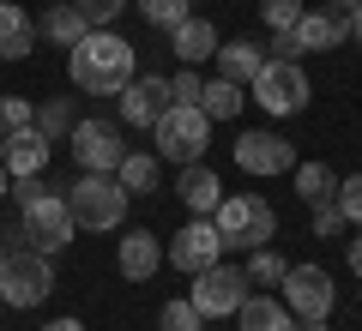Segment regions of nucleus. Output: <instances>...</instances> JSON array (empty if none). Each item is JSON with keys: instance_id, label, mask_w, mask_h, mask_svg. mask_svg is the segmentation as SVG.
Wrapping results in <instances>:
<instances>
[{"instance_id": "nucleus-5", "label": "nucleus", "mask_w": 362, "mask_h": 331, "mask_svg": "<svg viewBox=\"0 0 362 331\" xmlns=\"http://www.w3.org/2000/svg\"><path fill=\"white\" fill-rule=\"evenodd\" d=\"M18 235H25L37 253H61L66 241L78 235V223H73V211H66V193H54V187H42L30 205H18Z\"/></svg>"}, {"instance_id": "nucleus-17", "label": "nucleus", "mask_w": 362, "mask_h": 331, "mask_svg": "<svg viewBox=\"0 0 362 331\" xmlns=\"http://www.w3.org/2000/svg\"><path fill=\"white\" fill-rule=\"evenodd\" d=\"M211 61H218V78H230V85H254L259 66H266L272 54L259 49V42H247V37H230V42H218Z\"/></svg>"}, {"instance_id": "nucleus-31", "label": "nucleus", "mask_w": 362, "mask_h": 331, "mask_svg": "<svg viewBox=\"0 0 362 331\" xmlns=\"http://www.w3.org/2000/svg\"><path fill=\"white\" fill-rule=\"evenodd\" d=\"M308 13L302 0H259V18H266L272 30H296V18Z\"/></svg>"}, {"instance_id": "nucleus-8", "label": "nucleus", "mask_w": 362, "mask_h": 331, "mask_svg": "<svg viewBox=\"0 0 362 331\" xmlns=\"http://www.w3.org/2000/svg\"><path fill=\"white\" fill-rule=\"evenodd\" d=\"M247 90H254V102L266 109V115H302L308 97H314V90H308V73H302L296 61H266Z\"/></svg>"}, {"instance_id": "nucleus-35", "label": "nucleus", "mask_w": 362, "mask_h": 331, "mask_svg": "<svg viewBox=\"0 0 362 331\" xmlns=\"http://www.w3.org/2000/svg\"><path fill=\"white\" fill-rule=\"evenodd\" d=\"M169 90H175V102H199V90H206V78H199L194 66H181V73L169 78Z\"/></svg>"}, {"instance_id": "nucleus-25", "label": "nucleus", "mask_w": 362, "mask_h": 331, "mask_svg": "<svg viewBox=\"0 0 362 331\" xmlns=\"http://www.w3.org/2000/svg\"><path fill=\"white\" fill-rule=\"evenodd\" d=\"M242 90H247V85H230V78H211V85L199 90V109H206L211 121H235V115H242V102H247Z\"/></svg>"}, {"instance_id": "nucleus-15", "label": "nucleus", "mask_w": 362, "mask_h": 331, "mask_svg": "<svg viewBox=\"0 0 362 331\" xmlns=\"http://www.w3.org/2000/svg\"><path fill=\"white\" fill-rule=\"evenodd\" d=\"M115 265H121V277H133V283L157 277V265H163V241H157L151 229H121Z\"/></svg>"}, {"instance_id": "nucleus-3", "label": "nucleus", "mask_w": 362, "mask_h": 331, "mask_svg": "<svg viewBox=\"0 0 362 331\" xmlns=\"http://www.w3.org/2000/svg\"><path fill=\"white\" fill-rule=\"evenodd\" d=\"M127 199L133 193L121 187L115 175H90V169H78V181L66 187V211H73V223L90 229V235L121 229V223H127Z\"/></svg>"}, {"instance_id": "nucleus-40", "label": "nucleus", "mask_w": 362, "mask_h": 331, "mask_svg": "<svg viewBox=\"0 0 362 331\" xmlns=\"http://www.w3.org/2000/svg\"><path fill=\"white\" fill-rule=\"evenodd\" d=\"M350 37L362 42V6H356V13H350Z\"/></svg>"}, {"instance_id": "nucleus-37", "label": "nucleus", "mask_w": 362, "mask_h": 331, "mask_svg": "<svg viewBox=\"0 0 362 331\" xmlns=\"http://www.w3.org/2000/svg\"><path fill=\"white\" fill-rule=\"evenodd\" d=\"M344 259H350V271L362 277V235H356V241H344Z\"/></svg>"}, {"instance_id": "nucleus-32", "label": "nucleus", "mask_w": 362, "mask_h": 331, "mask_svg": "<svg viewBox=\"0 0 362 331\" xmlns=\"http://www.w3.org/2000/svg\"><path fill=\"white\" fill-rule=\"evenodd\" d=\"M73 6L85 13V25H90V30H109V25L121 18V6H127V0H73Z\"/></svg>"}, {"instance_id": "nucleus-38", "label": "nucleus", "mask_w": 362, "mask_h": 331, "mask_svg": "<svg viewBox=\"0 0 362 331\" xmlns=\"http://www.w3.org/2000/svg\"><path fill=\"white\" fill-rule=\"evenodd\" d=\"M42 331H85L78 319H54V325H42Z\"/></svg>"}, {"instance_id": "nucleus-22", "label": "nucleus", "mask_w": 362, "mask_h": 331, "mask_svg": "<svg viewBox=\"0 0 362 331\" xmlns=\"http://www.w3.org/2000/svg\"><path fill=\"white\" fill-rule=\"evenodd\" d=\"M42 42H54V49H78V42H85V13H78L73 0H61V6H49V13H42Z\"/></svg>"}, {"instance_id": "nucleus-4", "label": "nucleus", "mask_w": 362, "mask_h": 331, "mask_svg": "<svg viewBox=\"0 0 362 331\" xmlns=\"http://www.w3.org/2000/svg\"><path fill=\"white\" fill-rule=\"evenodd\" d=\"M151 139H157V157H163V163L187 169V163H199L206 145H211V115L199 102H175V109L151 127Z\"/></svg>"}, {"instance_id": "nucleus-24", "label": "nucleus", "mask_w": 362, "mask_h": 331, "mask_svg": "<svg viewBox=\"0 0 362 331\" xmlns=\"http://www.w3.org/2000/svg\"><path fill=\"white\" fill-rule=\"evenodd\" d=\"M290 175H296V193H302L308 211H314V205H332L338 199V181H344V175H332L326 163H296Z\"/></svg>"}, {"instance_id": "nucleus-34", "label": "nucleus", "mask_w": 362, "mask_h": 331, "mask_svg": "<svg viewBox=\"0 0 362 331\" xmlns=\"http://www.w3.org/2000/svg\"><path fill=\"white\" fill-rule=\"evenodd\" d=\"M338 229H344V211H338V199H332V205H314V235H320V241H332Z\"/></svg>"}, {"instance_id": "nucleus-2", "label": "nucleus", "mask_w": 362, "mask_h": 331, "mask_svg": "<svg viewBox=\"0 0 362 331\" xmlns=\"http://www.w3.org/2000/svg\"><path fill=\"white\" fill-rule=\"evenodd\" d=\"M211 223L223 235V253H254V247H272V235H278V211L259 193H223Z\"/></svg>"}, {"instance_id": "nucleus-14", "label": "nucleus", "mask_w": 362, "mask_h": 331, "mask_svg": "<svg viewBox=\"0 0 362 331\" xmlns=\"http://www.w3.org/2000/svg\"><path fill=\"white\" fill-rule=\"evenodd\" d=\"M49 151H54V139H49L42 127L0 133V163H6V175H13V181H30V175H42V169H49Z\"/></svg>"}, {"instance_id": "nucleus-7", "label": "nucleus", "mask_w": 362, "mask_h": 331, "mask_svg": "<svg viewBox=\"0 0 362 331\" xmlns=\"http://www.w3.org/2000/svg\"><path fill=\"white\" fill-rule=\"evenodd\" d=\"M247 289H254V277H247V265H211V271H199L194 277V289H187V301L199 307L206 319H230V313H242V301H247Z\"/></svg>"}, {"instance_id": "nucleus-30", "label": "nucleus", "mask_w": 362, "mask_h": 331, "mask_svg": "<svg viewBox=\"0 0 362 331\" xmlns=\"http://www.w3.org/2000/svg\"><path fill=\"white\" fill-rule=\"evenodd\" d=\"M18 127H37V102L30 97H0V133H18Z\"/></svg>"}, {"instance_id": "nucleus-10", "label": "nucleus", "mask_w": 362, "mask_h": 331, "mask_svg": "<svg viewBox=\"0 0 362 331\" xmlns=\"http://www.w3.org/2000/svg\"><path fill=\"white\" fill-rule=\"evenodd\" d=\"M66 145H73V163L90 169V175H115L121 157H127V145H121V127H115V121H78V127L66 133Z\"/></svg>"}, {"instance_id": "nucleus-19", "label": "nucleus", "mask_w": 362, "mask_h": 331, "mask_svg": "<svg viewBox=\"0 0 362 331\" xmlns=\"http://www.w3.org/2000/svg\"><path fill=\"white\" fill-rule=\"evenodd\" d=\"M344 37H350V25H344V18H332L326 6L296 18V49H302V54H326V49H338Z\"/></svg>"}, {"instance_id": "nucleus-42", "label": "nucleus", "mask_w": 362, "mask_h": 331, "mask_svg": "<svg viewBox=\"0 0 362 331\" xmlns=\"http://www.w3.org/2000/svg\"><path fill=\"white\" fill-rule=\"evenodd\" d=\"M0 265H6V235H0Z\"/></svg>"}, {"instance_id": "nucleus-20", "label": "nucleus", "mask_w": 362, "mask_h": 331, "mask_svg": "<svg viewBox=\"0 0 362 331\" xmlns=\"http://www.w3.org/2000/svg\"><path fill=\"white\" fill-rule=\"evenodd\" d=\"M235 325L242 331H296V313L284 307V295H247Z\"/></svg>"}, {"instance_id": "nucleus-11", "label": "nucleus", "mask_w": 362, "mask_h": 331, "mask_svg": "<svg viewBox=\"0 0 362 331\" xmlns=\"http://www.w3.org/2000/svg\"><path fill=\"white\" fill-rule=\"evenodd\" d=\"M223 259V235L211 217H194V223H181L175 241H169V265L181 271V277H199V271H211Z\"/></svg>"}, {"instance_id": "nucleus-26", "label": "nucleus", "mask_w": 362, "mask_h": 331, "mask_svg": "<svg viewBox=\"0 0 362 331\" xmlns=\"http://www.w3.org/2000/svg\"><path fill=\"white\" fill-rule=\"evenodd\" d=\"M37 127L49 133V139H66V133L78 127V115H73V102H66V97H54V102H42V109H37Z\"/></svg>"}, {"instance_id": "nucleus-18", "label": "nucleus", "mask_w": 362, "mask_h": 331, "mask_svg": "<svg viewBox=\"0 0 362 331\" xmlns=\"http://www.w3.org/2000/svg\"><path fill=\"white\" fill-rule=\"evenodd\" d=\"M175 193H181V205H187V211H194V217H211V211H218V205H223V181L211 175L206 163H187V169H181Z\"/></svg>"}, {"instance_id": "nucleus-9", "label": "nucleus", "mask_w": 362, "mask_h": 331, "mask_svg": "<svg viewBox=\"0 0 362 331\" xmlns=\"http://www.w3.org/2000/svg\"><path fill=\"white\" fill-rule=\"evenodd\" d=\"M278 289H284V307L296 319H332L338 283H332V271H326V265H290Z\"/></svg>"}, {"instance_id": "nucleus-1", "label": "nucleus", "mask_w": 362, "mask_h": 331, "mask_svg": "<svg viewBox=\"0 0 362 331\" xmlns=\"http://www.w3.org/2000/svg\"><path fill=\"white\" fill-rule=\"evenodd\" d=\"M66 78L85 97H121L133 85V42L115 30H85V42L66 49Z\"/></svg>"}, {"instance_id": "nucleus-21", "label": "nucleus", "mask_w": 362, "mask_h": 331, "mask_svg": "<svg viewBox=\"0 0 362 331\" xmlns=\"http://www.w3.org/2000/svg\"><path fill=\"white\" fill-rule=\"evenodd\" d=\"M30 49H37V25H30V13L13 6V0H0V61H25Z\"/></svg>"}, {"instance_id": "nucleus-27", "label": "nucleus", "mask_w": 362, "mask_h": 331, "mask_svg": "<svg viewBox=\"0 0 362 331\" xmlns=\"http://www.w3.org/2000/svg\"><path fill=\"white\" fill-rule=\"evenodd\" d=\"M139 18L157 30H175L181 18H187V0H139Z\"/></svg>"}, {"instance_id": "nucleus-43", "label": "nucleus", "mask_w": 362, "mask_h": 331, "mask_svg": "<svg viewBox=\"0 0 362 331\" xmlns=\"http://www.w3.org/2000/svg\"><path fill=\"white\" fill-rule=\"evenodd\" d=\"M0 307H6V289H0Z\"/></svg>"}, {"instance_id": "nucleus-29", "label": "nucleus", "mask_w": 362, "mask_h": 331, "mask_svg": "<svg viewBox=\"0 0 362 331\" xmlns=\"http://www.w3.org/2000/svg\"><path fill=\"white\" fill-rule=\"evenodd\" d=\"M199 325H206V313H199L187 295H175V301L163 307V325H157V331H199Z\"/></svg>"}, {"instance_id": "nucleus-23", "label": "nucleus", "mask_w": 362, "mask_h": 331, "mask_svg": "<svg viewBox=\"0 0 362 331\" xmlns=\"http://www.w3.org/2000/svg\"><path fill=\"white\" fill-rule=\"evenodd\" d=\"M157 175H163V157L157 151H127L121 157V169H115V181L139 199V193H157Z\"/></svg>"}, {"instance_id": "nucleus-6", "label": "nucleus", "mask_w": 362, "mask_h": 331, "mask_svg": "<svg viewBox=\"0 0 362 331\" xmlns=\"http://www.w3.org/2000/svg\"><path fill=\"white\" fill-rule=\"evenodd\" d=\"M0 289L6 307H37L54 295V259L37 247H6V265H0Z\"/></svg>"}, {"instance_id": "nucleus-33", "label": "nucleus", "mask_w": 362, "mask_h": 331, "mask_svg": "<svg viewBox=\"0 0 362 331\" xmlns=\"http://www.w3.org/2000/svg\"><path fill=\"white\" fill-rule=\"evenodd\" d=\"M338 211H344V223H356V229H362V169L338 181Z\"/></svg>"}, {"instance_id": "nucleus-16", "label": "nucleus", "mask_w": 362, "mask_h": 331, "mask_svg": "<svg viewBox=\"0 0 362 331\" xmlns=\"http://www.w3.org/2000/svg\"><path fill=\"white\" fill-rule=\"evenodd\" d=\"M218 25H211V18H194V13H187V18H181V25L175 30H169V49H175V61L181 66H199V61H211V54H218Z\"/></svg>"}, {"instance_id": "nucleus-12", "label": "nucleus", "mask_w": 362, "mask_h": 331, "mask_svg": "<svg viewBox=\"0 0 362 331\" xmlns=\"http://www.w3.org/2000/svg\"><path fill=\"white\" fill-rule=\"evenodd\" d=\"M175 109V90L163 73H133V85L121 90V121L127 127H157V121Z\"/></svg>"}, {"instance_id": "nucleus-13", "label": "nucleus", "mask_w": 362, "mask_h": 331, "mask_svg": "<svg viewBox=\"0 0 362 331\" xmlns=\"http://www.w3.org/2000/svg\"><path fill=\"white\" fill-rule=\"evenodd\" d=\"M302 157L290 139H278V133H242L235 139V169L242 175H290Z\"/></svg>"}, {"instance_id": "nucleus-28", "label": "nucleus", "mask_w": 362, "mask_h": 331, "mask_svg": "<svg viewBox=\"0 0 362 331\" xmlns=\"http://www.w3.org/2000/svg\"><path fill=\"white\" fill-rule=\"evenodd\" d=\"M284 271H290V259H284V253L254 247V259H247V277H254V283H284Z\"/></svg>"}, {"instance_id": "nucleus-36", "label": "nucleus", "mask_w": 362, "mask_h": 331, "mask_svg": "<svg viewBox=\"0 0 362 331\" xmlns=\"http://www.w3.org/2000/svg\"><path fill=\"white\" fill-rule=\"evenodd\" d=\"M356 6H362V0H326V13L344 18V25H350V13H356Z\"/></svg>"}, {"instance_id": "nucleus-39", "label": "nucleus", "mask_w": 362, "mask_h": 331, "mask_svg": "<svg viewBox=\"0 0 362 331\" xmlns=\"http://www.w3.org/2000/svg\"><path fill=\"white\" fill-rule=\"evenodd\" d=\"M296 331H326V319H296Z\"/></svg>"}, {"instance_id": "nucleus-41", "label": "nucleus", "mask_w": 362, "mask_h": 331, "mask_svg": "<svg viewBox=\"0 0 362 331\" xmlns=\"http://www.w3.org/2000/svg\"><path fill=\"white\" fill-rule=\"evenodd\" d=\"M6 193H13V187H6V163H0V199H6Z\"/></svg>"}]
</instances>
